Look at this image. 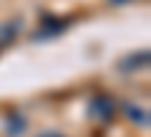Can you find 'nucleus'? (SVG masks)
Here are the masks:
<instances>
[{
    "instance_id": "nucleus-1",
    "label": "nucleus",
    "mask_w": 151,
    "mask_h": 137,
    "mask_svg": "<svg viewBox=\"0 0 151 137\" xmlns=\"http://www.w3.org/2000/svg\"><path fill=\"white\" fill-rule=\"evenodd\" d=\"M44 137H60V134H44Z\"/></svg>"
}]
</instances>
